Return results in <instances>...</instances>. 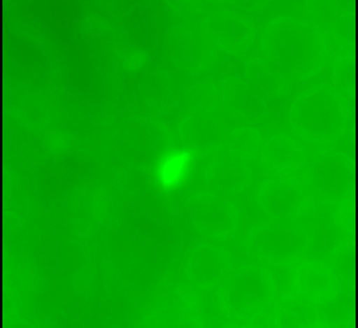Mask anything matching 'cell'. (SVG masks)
<instances>
[{"instance_id":"obj_15","label":"cell","mask_w":358,"mask_h":328,"mask_svg":"<svg viewBox=\"0 0 358 328\" xmlns=\"http://www.w3.org/2000/svg\"><path fill=\"white\" fill-rule=\"evenodd\" d=\"M162 136L160 128L146 120L131 121V157L141 158H155L157 153L162 152Z\"/></svg>"},{"instance_id":"obj_16","label":"cell","mask_w":358,"mask_h":328,"mask_svg":"<svg viewBox=\"0 0 358 328\" xmlns=\"http://www.w3.org/2000/svg\"><path fill=\"white\" fill-rule=\"evenodd\" d=\"M246 76L250 81H252L255 87L266 94H282L287 87L285 77L280 72H277L273 66L268 65V62L259 59L248 61L246 65Z\"/></svg>"},{"instance_id":"obj_13","label":"cell","mask_w":358,"mask_h":328,"mask_svg":"<svg viewBox=\"0 0 358 328\" xmlns=\"http://www.w3.org/2000/svg\"><path fill=\"white\" fill-rule=\"evenodd\" d=\"M179 134L190 152L209 153L219 150L224 142V129L220 122L207 114L189 116L180 123Z\"/></svg>"},{"instance_id":"obj_19","label":"cell","mask_w":358,"mask_h":328,"mask_svg":"<svg viewBox=\"0 0 358 328\" xmlns=\"http://www.w3.org/2000/svg\"><path fill=\"white\" fill-rule=\"evenodd\" d=\"M215 98L214 90L208 86H196L192 90V94H189L187 101L195 113L207 114L208 111L213 109Z\"/></svg>"},{"instance_id":"obj_18","label":"cell","mask_w":358,"mask_h":328,"mask_svg":"<svg viewBox=\"0 0 358 328\" xmlns=\"http://www.w3.org/2000/svg\"><path fill=\"white\" fill-rule=\"evenodd\" d=\"M261 147V135L252 128H239L229 138V153L243 160L255 158Z\"/></svg>"},{"instance_id":"obj_14","label":"cell","mask_w":358,"mask_h":328,"mask_svg":"<svg viewBox=\"0 0 358 328\" xmlns=\"http://www.w3.org/2000/svg\"><path fill=\"white\" fill-rule=\"evenodd\" d=\"M305 158L302 147L287 135H276L270 138L262 152L263 165L268 172L275 174L293 173L301 169Z\"/></svg>"},{"instance_id":"obj_10","label":"cell","mask_w":358,"mask_h":328,"mask_svg":"<svg viewBox=\"0 0 358 328\" xmlns=\"http://www.w3.org/2000/svg\"><path fill=\"white\" fill-rule=\"evenodd\" d=\"M169 47L175 65L187 72H200L212 60V49L206 40L189 29L172 30Z\"/></svg>"},{"instance_id":"obj_1","label":"cell","mask_w":358,"mask_h":328,"mask_svg":"<svg viewBox=\"0 0 358 328\" xmlns=\"http://www.w3.org/2000/svg\"><path fill=\"white\" fill-rule=\"evenodd\" d=\"M262 48L268 65L282 76L297 80L317 73L324 62V45L317 30L288 17L268 24Z\"/></svg>"},{"instance_id":"obj_2","label":"cell","mask_w":358,"mask_h":328,"mask_svg":"<svg viewBox=\"0 0 358 328\" xmlns=\"http://www.w3.org/2000/svg\"><path fill=\"white\" fill-rule=\"evenodd\" d=\"M290 123L294 131L306 141H334L344 133L348 124L345 101L330 86H315L295 99L290 110Z\"/></svg>"},{"instance_id":"obj_6","label":"cell","mask_w":358,"mask_h":328,"mask_svg":"<svg viewBox=\"0 0 358 328\" xmlns=\"http://www.w3.org/2000/svg\"><path fill=\"white\" fill-rule=\"evenodd\" d=\"M262 211L276 221H292L306 208V194L300 184L292 179L277 178L263 183L258 192Z\"/></svg>"},{"instance_id":"obj_5","label":"cell","mask_w":358,"mask_h":328,"mask_svg":"<svg viewBox=\"0 0 358 328\" xmlns=\"http://www.w3.org/2000/svg\"><path fill=\"white\" fill-rule=\"evenodd\" d=\"M187 213L192 226L213 239H224L236 233L239 213L236 206L221 194L201 192L187 202Z\"/></svg>"},{"instance_id":"obj_11","label":"cell","mask_w":358,"mask_h":328,"mask_svg":"<svg viewBox=\"0 0 358 328\" xmlns=\"http://www.w3.org/2000/svg\"><path fill=\"white\" fill-rule=\"evenodd\" d=\"M251 178L245 160L231 153L213 160L206 171L208 187L219 194H241L250 185Z\"/></svg>"},{"instance_id":"obj_9","label":"cell","mask_w":358,"mask_h":328,"mask_svg":"<svg viewBox=\"0 0 358 328\" xmlns=\"http://www.w3.org/2000/svg\"><path fill=\"white\" fill-rule=\"evenodd\" d=\"M294 287L305 300L326 304L337 295V280L330 269L319 262H306L294 272Z\"/></svg>"},{"instance_id":"obj_3","label":"cell","mask_w":358,"mask_h":328,"mask_svg":"<svg viewBox=\"0 0 358 328\" xmlns=\"http://www.w3.org/2000/svg\"><path fill=\"white\" fill-rule=\"evenodd\" d=\"M276 283L266 269L248 265L238 269L221 290L224 311L236 319L258 315L273 304Z\"/></svg>"},{"instance_id":"obj_8","label":"cell","mask_w":358,"mask_h":328,"mask_svg":"<svg viewBox=\"0 0 358 328\" xmlns=\"http://www.w3.org/2000/svg\"><path fill=\"white\" fill-rule=\"evenodd\" d=\"M228 264V255L224 248L204 243L190 252L185 263V275L197 288L207 290L224 280Z\"/></svg>"},{"instance_id":"obj_7","label":"cell","mask_w":358,"mask_h":328,"mask_svg":"<svg viewBox=\"0 0 358 328\" xmlns=\"http://www.w3.org/2000/svg\"><path fill=\"white\" fill-rule=\"evenodd\" d=\"M208 38L231 54L244 53L252 43V25L236 13L221 11L208 17L203 23Z\"/></svg>"},{"instance_id":"obj_17","label":"cell","mask_w":358,"mask_h":328,"mask_svg":"<svg viewBox=\"0 0 358 328\" xmlns=\"http://www.w3.org/2000/svg\"><path fill=\"white\" fill-rule=\"evenodd\" d=\"M192 158L190 150L171 153L163 158L159 164V179L164 187L172 189L182 182L189 170Z\"/></svg>"},{"instance_id":"obj_12","label":"cell","mask_w":358,"mask_h":328,"mask_svg":"<svg viewBox=\"0 0 358 328\" xmlns=\"http://www.w3.org/2000/svg\"><path fill=\"white\" fill-rule=\"evenodd\" d=\"M224 109L236 117L256 122L266 114V104L256 90L238 78H227L221 84Z\"/></svg>"},{"instance_id":"obj_4","label":"cell","mask_w":358,"mask_h":328,"mask_svg":"<svg viewBox=\"0 0 358 328\" xmlns=\"http://www.w3.org/2000/svg\"><path fill=\"white\" fill-rule=\"evenodd\" d=\"M250 245L262 262L275 266H288L303 258L310 248V238L301 228L278 221L257 229Z\"/></svg>"}]
</instances>
